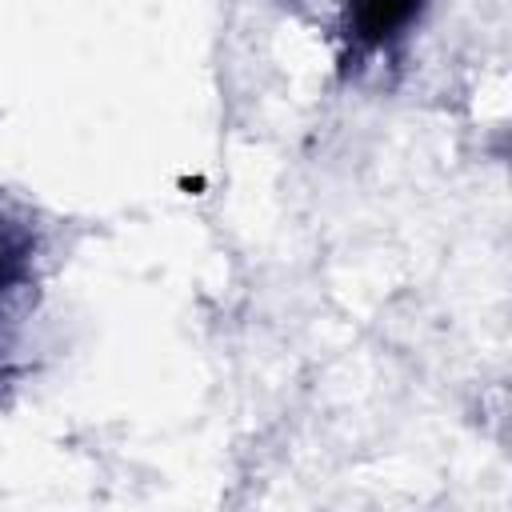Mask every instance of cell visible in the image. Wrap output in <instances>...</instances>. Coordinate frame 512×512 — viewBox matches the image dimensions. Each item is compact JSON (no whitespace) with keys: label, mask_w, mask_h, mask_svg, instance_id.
Listing matches in <instances>:
<instances>
[{"label":"cell","mask_w":512,"mask_h":512,"mask_svg":"<svg viewBox=\"0 0 512 512\" xmlns=\"http://www.w3.org/2000/svg\"><path fill=\"white\" fill-rule=\"evenodd\" d=\"M420 0H352V32L364 44H380L388 36H396L412 16H416Z\"/></svg>","instance_id":"cell-1"}]
</instances>
